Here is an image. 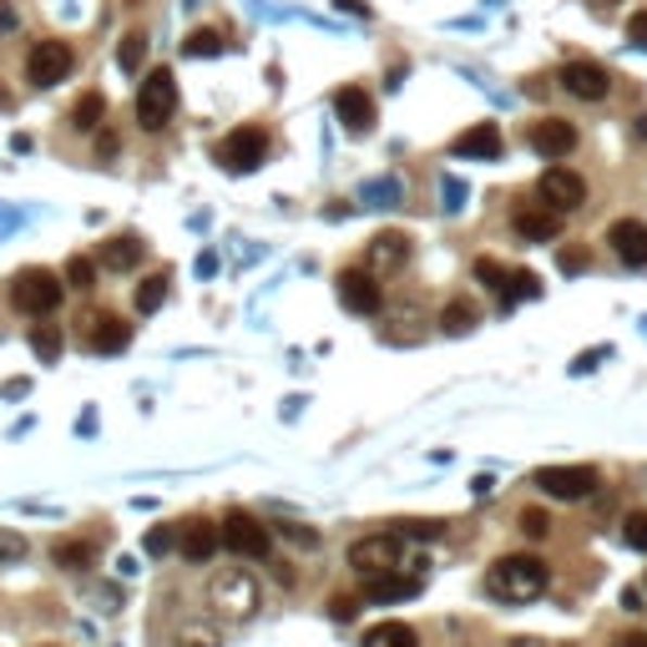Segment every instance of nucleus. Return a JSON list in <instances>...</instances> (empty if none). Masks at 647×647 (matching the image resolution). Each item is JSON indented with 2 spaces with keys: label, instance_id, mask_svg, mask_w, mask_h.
<instances>
[{
  "label": "nucleus",
  "instance_id": "obj_30",
  "mask_svg": "<svg viewBox=\"0 0 647 647\" xmlns=\"http://www.w3.org/2000/svg\"><path fill=\"white\" fill-rule=\"evenodd\" d=\"M521 299H542V279H536L531 268H511V283H506L500 304L511 309V304H521Z\"/></svg>",
  "mask_w": 647,
  "mask_h": 647
},
{
  "label": "nucleus",
  "instance_id": "obj_20",
  "mask_svg": "<svg viewBox=\"0 0 647 647\" xmlns=\"http://www.w3.org/2000/svg\"><path fill=\"white\" fill-rule=\"evenodd\" d=\"M511 228L527 238V243H551V238L561 233V213L557 207H516Z\"/></svg>",
  "mask_w": 647,
  "mask_h": 647
},
{
  "label": "nucleus",
  "instance_id": "obj_42",
  "mask_svg": "<svg viewBox=\"0 0 647 647\" xmlns=\"http://www.w3.org/2000/svg\"><path fill=\"white\" fill-rule=\"evenodd\" d=\"M289 542H299V546H319V531H309V527H279Z\"/></svg>",
  "mask_w": 647,
  "mask_h": 647
},
{
  "label": "nucleus",
  "instance_id": "obj_49",
  "mask_svg": "<svg viewBox=\"0 0 647 647\" xmlns=\"http://www.w3.org/2000/svg\"><path fill=\"white\" fill-rule=\"evenodd\" d=\"M597 359H602V350H587V354H582V359H576V365H572V369H576V375H587V369H592V365H597Z\"/></svg>",
  "mask_w": 647,
  "mask_h": 647
},
{
  "label": "nucleus",
  "instance_id": "obj_29",
  "mask_svg": "<svg viewBox=\"0 0 647 647\" xmlns=\"http://www.w3.org/2000/svg\"><path fill=\"white\" fill-rule=\"evenodd\" d=\"M142 61H148V36H142V30H127L122 46H117V66L127 76H137V72H142Z\"/></svg>",
  "mask_w": 647,
  "mask_h": 647
},
{
  "label": "nucleus",
  "instance_id": "obj_8",
  "mask_svg": "<svg viewBox=\"0 0 647 647\" xmlns=\"http://www.w3.org/2000/svg\"><path fill=\"white\" fill-rule=\"evenodd\" d=\"M72 66H76V56H72V46L66 41H36L30 46V56H26V81L46 91V87H56V81H66Z\"/></svg>",
  "mask_w": 647,
  "mask_h": 647
},
{
  "label": "nucleus",
  "instance_id": "obj_22",
  "mask_svg": "<svg viewBox=\"0 0 647 647\" xmlns=\"http://www.w3.org/2000/svg\"><path fill=\"white\" fill-rule=\"evenodd\" d=\"M142 253H148V243L137 233H117L102 243V268H112V274H127V268L142 264Z\"/></svg>",
  "mask_w": 647,
  "mask_h": 647
},
{
  "label": "nucleus",
  "instance_id": "obj_43",
  "mask_svg": "<svg viewBox=\"0 0 647 647\" xmlns=\"http://www.w3.org/2000/svg\"><path fill=\"white\" fill-rule=\"evenodd\" d=\"M506 647H572V643H557V637H511Z\"/></svg>",
  "mask_w": 647,
  "mask_h": 647
},
{
  "label": "nucleus",
  "instance_id": "obj_7",
  "mask_svg": "<svg viewBox=\"0 0 647 647\" xmlns=\"http://www.w3.org/2000/svg\"><path fill=\"white\" fill-rule=\"evenodd\" d=\"M213 607H218L223 618H253L258 612V582H253L249 572H223V576H213Z\"/></svg>",
  "mask_w": 647,
  "mask_h": 647
},
{
  "label": "nucleus",
  "instance_id": "obj_14",
  "mask_svg": "<svg viewBox=\"0 0 647 647\" xmlns=\"http://www.w3.org/2000/svg\"><path fill=\"white\" fill-rule=\"evenodd\" d=\"M527 148L536 152V157L557 162V157H567V152L576 148V127H572V122H561V117H542V122H531Z\"/></svg>",
  "mask_w": 647,
  "mask_h": 647
},
{
  "label": "nucleus",
  "instance_id": "obj_9",
  "mask_svg": "<svg viewBox=\"0 0 647 647\" xmlns=\"http://www.w3.org/2000/svg\"><path fill=\"white\" fill-rule=\"evenodd\" d=\"M531 481L551 500H587L592 491H597V471H592V466H542Z\"/></svg>",
  "mask_w": 647,
  "mask_h": 647
},
{
  "label": "nucleus",
  "instance_id": "obj_16",
  "mask_svg": "<svg viewBox=\"0 0 647 647\" xmlns=\"http://www.w3.org/2000/svg\"><path fill=\"white\" fill-rule=\"evenodd\" d=\"M223 546V531L213 527V521H203V516H192V521H182L177 527V551H182V561H213V551Z\"/></svg>",
  "mask_w": 647,
  "mask_h": 647
},
{
  "label": "nucleus",
  "instance_id": "obj_48",
  "mask_svg": "<svg viewBox=\"0 0 647 647\" xmlns=\"http://www.w3.org/2000/svg\"><path fill=\"white\" fill-rule=\"evenodd\" d=\"M26 390H30L26 380H5V384H0V395H5V399H15V395H26Z\"/></svg>",
  "mask_w": 647,
  "mask_h": 647
},
{
  "label": "nucleus",
  "instance_id": "obj_17",
  "mask_svg": "<svg viewBox=\"0 0 647 647\" xmlns=\"http://www.w3.org/2000/svg\"><path fill=\"white\" fill-rule=\"evenodd\" d=\"M607 243L627 268H647V223L643 218H618L607 228Z\"/></svg>",
  "mask_w": 647,
  "mask_h": 647
},
{
  "label": "nucleus",
  "instance_id": "obj_50",
  "mask_svg": "<svg viewBox=\"0 0 647 647\" xmlns=\"http://www.w3.org/2000/svg\"><path fill=\"white\" fill-rule=\"evenodd\" d=\"M618 647H647V633H622Z\"/></svg>",
  "mask_w": 647,
  "mask_h": 647
},
{
  "label": "nucleus",
  "instance_id": "obj_31",
  "mask_svg": "<svg viewBox=\"0 0 647 647\" xmlns=\"http://www.w3.org/2000/svg\"><path fill=\"white\" fill-rule=\"evenodd\" d=\"M223 51V30L203 26V30H192L188 41H182V56H218Z\"/></svg>",
  "mask_w": 647,
  "mask_h": 647
},
{
  "label": "nucleus",
  "instance_id": "obj_21",
  "mask_svg": "<svg viewBox=\"0 0 647 647\" xmlns=\"http://www.w3.org/2000/svg\"><path fill=\"white\" fill-rule=\"evenodd\" d=\"M415 592H420V576H399V572L365 576V602H405Z\"/></svg>",
  "mask_w": 647,
  "mask_h": 647
},
{
  "label": "nucleus",
  "instance_id": "obj_23",
  "mask_svg": "<svg viewBox=\"0 0 647 647\" xmlns=\"http://www.w3.org/2000/svg\"><path fill=\"white\" fill-rule=\"evenodd\" d=\"M359 647H420V633L410 622H375Z\"/></svg>",
  "mask_w": 647,
  "mask_h": 647
},
{
  "label": "nucleus",
  "instance_id": "obj_37",
  "mask_svg": "<svg viewBox=\"0 0 647 647\" xmlns=\"http://www.w3.org/2000/svg\"><path fill=\"white\" fill-rule=\"evenodd\" d=\"M142 546H148V557H167V551L177 546V527H152Z\"/></svg>",
  "mask_w": 647,
  "mask_h": 647
},
{
  "label": "nucleus",
  "instance_id": "obj_4",
  "mask_svg": "<svg viewBox=\"0 0 647 647\" xmlns=\"http://www.w3.org/2000/svg\"><path fill=\"white\" fill-rule=\"evenodd\" d=\"M218 531H223V546H228L233 557L264 561L268 551H274V531H268L258 516H249V511H228L218 521Z\"/></svg>",
  "mask_w": 647,
  "mask_h": 647
},
{
  "label": "nucleus",
  "instance_id": "obj_24",
  "mask_svg": "<svg viewBox=\"0 0 647 647\" xmlns=\"http://www.w3.org/2000/svg\"><path fill=\"white\" fill-rule=\"evenodd\" d=\"M102 122H106V97L102 91H87V97L72 106V127L76 132H102Z\"/></svg>",
  "mask_w": 647,
  "mask_h": 647
},
{
  "label": "nucleus",
  "instance_id": "obj_26",
  "mask_svg": "<svg viewBox=\"0 0 647 647\" xmlns=\"http://www.w3.org/2000/svg\"><path fill=\"white\" fill-rule=\"evenodd\" d=\"M30 350H36V359H46V365L61 359V350H66V329H61V324H36V329H30Z\"/></svg>",
  "mask_w": 647,
  "mask_h": 647
},
{
  "label": "nucleus",
  "instance_id": "obj_33",
  "mask_svg": "<svg viewBox=\"0 0 647 647\" xmlns=\"http://www.w3.org/2000/svg\"><path fill=\"white\" fill-rule=\"evenodd\" d=\"M475 279H481L491 294H506V283H511V268H500L496 258H475Z\"/></svg>",
  "mask_w": 647,
  "mask_h": 647
},
{
  "label": "nucleus",
  "instance_id": "obj_32",
  "mask_svg": "<svg viewBox=\"0 0 647 647\" xmlns=\"http://www.w3.org/2000/svg\"><path fill=\"white\" fill-rule=\"evenodd\" d=\"M516 527H521V536H531V542H542V536H551V516H546L542 506H521V516H516Z\"/></svg>",
  "mask_w": 647,
  "mask_h": 647
},
{
  "label": "nucleus",
  "instance_id": "obj_15",
  "mask_svg": "<svg viewBox=\"0 0 647 647\" xmlns=\"http://www.w3.org/2000/svg\"><path fill=\"white\" fill-rule=\"evenodd\" d=\"M405 264H410V238L395 233V228H384V233L365 249V268L375 279H390V274H399Z\"/></svg>",
  "mask_w": 647,
  "mask_h": 647
},
{
  "label": "nucleus",
  "instance_id": "obj_3",
  "mask_svg": "<svg viewBox=\"0 0 647 647\" xmlns=\"http://www.w3.org/2000/svg\"><path fill=\"white\" fill-rule=\"evenodd\" d=\"M177 112V76L167 66L142 76V87H137V127L142 132H162Z\"/></svg>",
  "mask_w": 647,
  "mask_h": 647
},
{
  "label": "nucleus",
  "instance_id": "obj_52",
  "mask_svg": "<svg viewBox=\"0 0 647 647\" xmlns=\"http://www.w3.org/2000/svg\"><path fill=\"white\" fill-rule=\"evenodd\" d=\"M11 26H15V11L5 5V0H0V30H11Z\"/></svg>",
  "mask_w": 647,
  "mask_h": 647
},
{
  "label": "nucleus",
  "instance_id": "obj_18",
  "mask_svg": "<svg viewBox=\"0 0 647 647\" xmlns=\"http://www.w3.org/2000/svg\"><path fill=\"white\" fill-rule=\"evenodd\" d=\"M91 329H87V350L91 354H122L132 344V324L122 319V314H91Z\"/></svg>",
  "mask_w": 647,
  "mask_h": 647
},
{
  "label": "nucleus",
  "instance_id": "obj_39",
  "mask_svg": "<svg viewBox=\"0 0 647 647\" xmlns=\"http://www.w3.org/2000/svg\"><path fill=\"white\" fill-rule=\"evenodd\" d=\"M26 551H30V546H26V536H21V531H5V527H0V561H21Z\"/></svg>",
  "mask_w": 647,
  "mask_h": 647
},
{
  "label": "nucleus",
  "instance_id": "obj_28",
  "mask_svg": "<svg viewBox=\"0 0 647 647\" xmlns=\"http://www.w3.org/2000/svg\"><path fill=\"white\" fill-rule=\"evenodd\" d=\"M51 557H56V567H66V572H87L91 557H97V546L91 542H56L51 546Z\"/></svg>",
  "mask_w": 647,
  "mask_h": 647
},
{
  "label": "nucleus",
  "instance_id": "obj_46",
  "mask_svg": "<svg viewBox=\"0 0 647 647\" xmlns=\"http://www.w3.org/2000/svg\"><path fill=\"white\" fill-rule=\"evenodd\" d=\"M491 491H496V481H491V475H475V481H471V496H491Z\"/></svg>",
  "mask_w": 647,
  "mask_h": 647
},
{
  "label": "nucleus",
  "instance_id": "obj_40",
  "mask_svg": "<svg viewBox=\"0 0 647 647\" xmlns=\"http://www.w3.org/2000/svg\"><path fill=\"white\" fill-rule=\"evenodd\" d=\"M587 264H592L587 249H561V253H557V268H561V274H582Z\"/></svg>",
  "mask_w": 647,
  "mask_h": 647
},
{
  "label": "nucleus",
  "instance_id": "obj_13",
  "mask_svg": "<svg viewBox=\"0 0 647 647\" xmlns=\"http://www.w3.org/2000/svg\"><path fill=\"white\" fill-rule=\"evenodd\" d=\"M334 117L350 137L375 132V97H369L365 87H339L334 91Z\"/></svg>",
  "mask_w": 647,
  "mask_h": 647
},
{
  "label": "nucleus",
  "instance_id": "obj_25",
  "mask_svg": "<svg viewBox=\"0 0 647 647\" xmlns=\"http://www.w3.org/2000/svg\"><path fill=\"white\" fill-rule=\"evenodd\" d=\"M475 319H481V314H475V304L471 299H451V304H445L441 309V329L451 339H460V334H471L475 329Z\"/></svg>",
  "mask_w": 647,
  "mask_h": 647
},
{
  "label": "nucleus",
  "instance_id": "obj_53",
  "mask_svg": "<svg viewBox=\"0 0 647 647\" xmlns=\"http://www.w3.org/2000/svg\"><path fill=\"white\" fill-rule=\"evenodd\" d=\"M592 5H618V0H592Z\"/></svg>",
  "mask_w": 647,
  "mask_h": 647
},
{
  "label": "nucleus",
  "instance_id": "obj_34",
  "mask_svg": "<svg viewBox=\"0 0 647 647\" xmlns=\"http://www.w3.org/2000/svg\"><path fill=\"white\" fill-rule=\"evenodd\" d=\"M622 542L633 551H647V511H627L622 516Z\"/></svg>",
  "mask_w": 647,
  "mask_h": 647
},
{
  "label": "nucleus",
  "instance_id": "obj_19",
  "mask_svg": "<svg viewBox=\"0 0 647 647\" xmlns=\"http://www.w3.org/2000/svg\"><path fill=\"white\" fill-rule=\"evenodd\" d=\"M500 127L496 122H475V127H466V132L451 142V157H475V162H491V157H500Z\"/></svg>",
  "mask_w": 647,
  "mask_h": 647
},
{
  "label": "nucleus",
  "instance_id": "obj_5",
  "mask_svg": "<svg viewBox=\"0 0 647 647\" xmlns=\"http://www.w3.org/2000/svg\"><path fill=\"white\" fill-rule=\"evenodd\" d=\"M399 557H405V536H395V531H375V536H359V542H350V567L359 576L395 572Z\"/></svg>",
  "mask_w": 647,
  "mask_h": 647
},
{
  "label": "nucleus",
  "instance_id": "obj_2",
  "mask_svg": "<svg viewBox=\"0 0 647 647\" xmlns=\"http://www.w3.org/2000/svg\"><path fill=\"white\" fill-rule=\"evenodd\" d=\"M61 294H66V283H61V274H51V268H21L11 279V304L21 314H36V319L56 314Z\"/></svg>",
  "mask_w": 647,
  "mask_h": 647
},
{
  "label": "nucleus",
  "instance_id": "obj_38",
  "mask_svg": "<svg viewBox=\"0 0 647 647\" xmlns=\"http://www.w3.org/2000/svg\"><path fill=\"white\" fill-rule=\"evenodd\" d=\"M173 647H218V633H213V627H198V622H192V627H182V633L173 637Z\"/></svg>",
  "mask_w": 647,
  "mask_h": 647
},
{
  "label": "nucleus",
  "instance_id": "obj_27",
  "mask_svg": "<svg viewBox=\"0 0 647 647\" xmlns=\"http://www.w3.org/2000/svg\"><path fill=\"white\" fill-rule=\"evenodd\" d=\"M167 274H148V279L137 283V294H132V304H137V314H157L162 304H167Z\"/></svg>",
  "mask_w": 647,
  "mask_h": 647
},
{
  "label": "nucleus",
  "instance_id": "obj_6",
  "mask_svg": "<svg viewBox=\"0 0 647 647\" xmlns=\"http://www.w3.org/2000/svg\"><path fill=\"white\" fill-rule=\"evenodd\" d=\"M218 162L223 173H258L268 162V132L264 127H233L218 142Z\"/></svg>",
  "mask_w": 647,
  "mask_h": 647
},
{
  "label": "nucleus",
  "instance_id": "obj_10",
  "mask_svg": "<svg viewBox=\"0 0 647 647\" xmlns=\"http://www.w3.org/2000/svg\"><path fill=\"white\" fill-rule=\"evenodd\" d=\"M536 198L557 213H576V207H587V182L572 167H546L542 182H536Z\"/></svg>",
  "mask_w": 647,
  "mask_h": 647
},
{
  "label": "nucleus",
  "instance_id": "obj_36",
  "mask_svg": "<svg viewBox=\"0 0 647 647\" xmlns=\"http://www.w3.org/2000/svg\"><path fill=\"white\" fill-rule=\"evenodd\" d=\"M445 521H399L395 536H405V542H430V536H441Z\"/></svg>",
  "mask_w": 647,
  "mask_h": 647
},
{
  "label": "nucleus",
  "instance_id": "obj_1",
  "mask_svg": "<svg viewBox=\"0 0 647 647\" xmlns=\"http://www.w3.org/2000/svg\"><path fill=\"white\" fill-rule=\"evenodd\" d=\"M551 587V567L542 557H531V551H511V557H500L491 572H485V592L496 597V602H536L542 592Z\"/></svg>",
  "mask_w": 647,
  "mask_h": 647
},
{
  "label": "nucleus",
  "instance_id": "obj_51",
  "mask_svg": "<svg viewBox=\"0 0 647 647\" xmlns=\"http://www.w3.org/2000/svg\"><path fill=\"white\" fill-rule=\"evenodd\" d=\"M339 11H354V15H369L365 0H339Z\"/></svg>",
  "mask_w": 647,
  "mask_h": 647
},
{
  "label": "nucleus",
  "instance_id": "obj_12",
  "mask_svg": "<svg viewBox=\"0 0 647 647\" xmlns=\"http://www.w3.org/2000/svg\"><path fill=\"white\" fill-rule=\"evenodd\" d=\"M557 81L567 87V97H576V102H607V97H612V72L597 66V61H567Z\"/></svg>",
  "mask_w": 647,
  "mask_h": 647
},
{
  "label": "nucleus",
  "instance_id": "obj_35",
  "mask_svg": "<svg viewBox=\"0 0 647 647\" xmlns=\"http://www.w3.org/2000/svg\"><path fill=\"white\" fill-rule=\"evenodd\" d=\"M66 283H72V289H81V294H87L91 283H97V264H91V258H81V253H76L72 264H66Z\"/></svg>",
  "mask_w": 647,
  "mask_h": 647
},
{
  "label": "nucleus",
  "instance_id": "obj_11",
  "mask_svg": "<svg viewBox=\"0 0 647 647\" xmlns=\"http://www.w3.org/2000/svg\"><path fill=\"white\" fill-rule=\"evenodd\" d=\"M334 294H339V304H344L350 314H375V309H380V279H375L365 264L339 268Z\"/></svg>",
  "mask_w": 647,
  "mask_h": 647
},
{
  "label": "nucleus",
  "instance_id": "obj_44",
  "mask_svg": "<svg viewBox=\"0 0 647 647\" xmlns=\"http://www.w3.org/2000/svg\"><path fill=\"white\" fill-rule=\"evenodd\" d=\"M354 607H359L354 597H334V607H329V612H334V622H350V618H354Z\"/></svg>",
  "mask_w": 647,
  "mask_h": 647
},
{
  "label": "nucleus",
  "instance_id": "obj_47",
  "mask_svg": "<svg viewBox=\"0 0 647 647\" xmlns=\"http://www.w3.org/2000/svg\"><path fill=\"white\" fill-rule=\"evenodd\" d=\"M112 152H117V137L102 132V137H97V157H112Z\"/></svg>",
  "mask_w": 647,
  "mask_h": 647
},
{
  "label": "nucleus",
  "instance_id": "obj_41",
  "mask_svg": "<svg viewBox=\"0 0 647 647\" xmlns=\"http://www.w3.org/2000/svg\"><path fill=\"white\" fill-rule=\"evenodd\" d=\"M627 41H633V46H647V11H633V15H627Z\"/></svg>",
  "mask_w": 647,
  "mask_h": 647
},
{
  "label": "nucleus",
  "instance_id": "obj_45",
  "mask_svg": "<svg viewBox=\"0 0 647 647\" xmlns=\"http://www.w3.org/2000/svg\"><path fill=\"white\" fill-rule=\"evenodd\" d=\"M622 607H627V612H643V587H627V592H622Z\"/></svg>",
  "mask_w": 647,
  "mask_h": 647
}]
</instances>
